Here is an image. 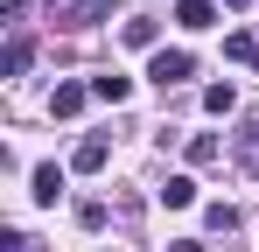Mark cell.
Returning a JSON list of instances; mask_svg holds the SVG:
<instances>
[{"label": "cell", "instance_id": "3957f363", "mask_svg": "<svg viewBox=\"0 0 259 252\" xmlns=\"http://www.w3.org/2000/svg\"><path fill=\"white\" fill-rule=\"evenodd\" d=\"M105 154H112V147H105V133H91V140H77L70 168H77V175H98V168H105Z\"/></svg>", "mask_w": 259, "mask_h": 252}, {"label": "cell", "instance_id": "30bf717a", "mask_svg": "<svg viewBox=\"0 0 259 252\" xmlns=\"http://www.w3.org/2000/svg\"><path fill=\"white\" fill-rule=\"evenodd\" d=\"M49 7H63L77 28H91V21H105V0H49Z\"/></svg>", "mask_w": 259, "mask_h": 252}, {"label": "cell", "instance_id": "6da1fadb", "mask_svg": "<svg viewBox=\"0 0 259 252\" xmlns=\"http://www.w3.org/2000/svg\"><path fill=\"white\" fill-rule=\"evenodd\" d=\"M189 70H196V56H189V49H154V63H147V77L161 84V91H175Z\"/></svg>", "mask_w": 259, "mask_h": 252}, {"label": "cell", "instance_id": "4fadbf2b", "mask_svg": "<svg viewBox=\"0 0 259 252\" xmlns=\"http://www.w3.org/2000/svg\"><path fill=\"white\" fill-rule=\"evenodd\" d=\"M126 42H133V49H154V21H140V14H133V21H126Z\"/></svg>", "mask_w": 259, "mask_h": 252}, {"label": "cell", "instance_id": "7c38bea8", "mask_svg": "<svg viewBox=\"0 0 259 252\" xmlns=\"http://www.w3.org/2000/svg\"><path fill=\"white\" fill-rule=\"evenodd\" d=\"M224 56H231V63H259V42L252 35H224Z\"/></svg>", "mask_w": 259, "mask_h": 252}, {"label": "cell", "instance_id": "ba28073f", "mask_svg": "<svg viewBox=\"0 0 259 252\" xmlns=\"http://www.w3.org/2000/svg\"><path fill=\"white\" fill-rule=\"evenodd\" d=\"M154 196H161L168 210H189V203H196V182H189V175H168V182H161Z\"/></svg>", "mask_w": 259, "mask_h": 252}, {"label": "cell", "instance_id": "7a4b0ae2", "mask_svg": "<svg viewBox=\"0 0 259 252\" xmlns=\"http://www.w3.org/2000/svg\"><path fill=\"white\" fill-rule=\"evenodd\" d=\"M84 105H91V84H56V98H49V112H56V119H77Z\"/></svg>", "mask_w": 259, "mask_h": 252}, {"label": "cell", "instance_id": "9a60e30c", "mask_svg": "<svg viewBox=\"0 0 259 252\" xmlns=\"http://www.w3.org/2000/svg\"><path fill=\"white\" fill-rule=\"evenodd\" d=\"M168 252H203V238H175V245Z\"/></svg>", "mask_w": 259, "mask_h": 252}, {"label": "cell", "instance_id": "277c9868", "mask_svg": "<svg viewBox=\"0 0 259 252\" xmlns=\"http://www.w3.org/2000/svg\"><path fill=\"white\" fill-rule=\"evenodd\" d=\"M28 63H35V42H28V35H14L7 49H0V77H21Z\"/></svg>", "mask_w": 259, "mask_h": 252}, {"label": "cell", "instance_id": "2e32d148", "mask_svg": "<svg viewBox=\"0 0 259 252\" xmlns=\"http://www.w3.org/2000/svg\"><path fill=\"white\" fill-rule=\"evenodd\" d=\"M231 7H245V0H231Z\"/></svg>", "mask_w": 259, "mask_h": 252}, {"label": "cell", "instance_id": "5b68a950", "mask_svg": "<svg viewBox=\"0 0 259 252\" xmlns=\"http://www.w3.org/2000/svg\"><path fill=\"white\" fill-rule=\"evenodd\" d=\"M231 154H238V168H245V175H259V119H245V133L231 140Z\"/></svg>", "mask_w": 259, "mask_h": 252}, {"label": "cell", "instance_id": "8fae6325", "mask_svg": "<svg viewBox=\"0 0 259 252\" xmlns=\"http://www.w3.org/2000/svg\"><path fill=\"white\" fill-rule=\"evenodd\" d=\"M231 105H238V91H231V84H210V91H203V112H217V119H224Z\"/></svg>", "mask_w": 259, "mask_h": 252}, {"label": "cell", "instance_id": "5bb4252c", "mask_svg": "<svg viewBox=\"0 0 259 252\" xmlns=\"http://www.w3.org/2000/svg\"><path fill=\"white\" fill-rule=\"evenodd\" d=\"M203 224H210V231H231V224H238V210H231V203H210V210H203Z\"/></svg>", "mask_w": 259, "mask_h": 252}, {"label": "cell", "instance_id": "9c48e42d", "mask_svg": "<svg viewBox=\"0 0 259 252\" xmlns=\"http://www.w3.org/2000/svg\"><path fill=\"white\" fill-rule=\"evenodd\" d=\"M175 21H182V28H210L217 7H210V0H175Z\"/></svg>", "mask_w": 259, "mask_h": 252}, {"label": "cell", "instance_id": "8992f818", "mask_svg": "<svg viewBox=\"0 0 259 252\" xmlns=\"http://www.w3.org/2000/svg\"><path fill=\"white\" fill-rule=\"evenodd\" d=\"M133 77H119V70H105V77H91V98H105V105H126Z\"/></svg>", "mask_w": 259, "mask_h": 252}, {"label": "cell", "instance_id": "52a82bcc", "mask_svg": "<svg viewBox=\"0 0 259 252\" xmlns=\"http://www.w3.org/2000/svg\"><path fill=\"white\" fill-rule=\"evenodd\" d=\"M28 196H35V203H56V196H63V168H56V161H42V168H35V189H28Z\"/></svg>", "mask_w": 259, "mask_h": 252}]
</instances>
